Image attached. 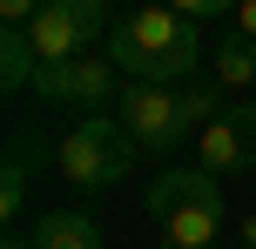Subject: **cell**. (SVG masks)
Segmentation results:
<instances>
[{"instance_id": "4", "label": "cell", "mask_w": 256, "mask_h": 249, "mask_svg": "<svg viewBox=\"0 0 256 249\" xmlns=\"http://www.w3.org/2000/svg\"><path fill=\"white\" fill-rule=\"evenodd\" d=\"M102 34H115L108 0H48V7L34 13V27H27L40 67H68V61H81V54H94Z\"/></svg>"}, {"instance_id": "1", "label": "cell", "mask_w": 256, "mask_h": 249, "mask_svg": "<svg viewBox=\"0 0 256 249\" xmlns=\"http://www.w3.org/2000/svg\"><path fill=\"white\" fill-rule=\"evenodd\" d=\"M102 54L128 81H148V88H189V81H202V27L182 7H135V13H122Z\"/></svg>"}, {"instance_id": "11", "label": "cell", "mask_w": 256, "mask_h": 249, "mask_svg": "<svg viewBox=\"0 0 256 249\" xmlns=\"http://www.w3.org/2000/svg\"><path fill=\"white\" fill-rule=\"evenodd\" d=\"M182 115H189V128H196V135H202L216 115H230V94H222V81H216V74L189 81V88H182Z\"/></svg>"}, {"instance_id": "6", "label": "cell", "mask_w": 256, "mask_h": 249, "mask_svg": "<svg viewBox=\"0 0 256 249\" xmlns=\"http://www.w3.org/2000/svg\"><path fill=\"white\" fill-rule=\"evenodd\" d=\"M34 94L48 108H81V121H88L94 108L122 101V67L108 61V54H81V61H68V67H40Z\"/></svg>"}, {"instance_id": "18", "label": "cell", "mask_w": 256, "mask_h": 249, "mask_svg": "<svg viewBox=\"0 0 256 249\" xmlns=\"http://www.w3.org/2000/svg\"><path fill=\"white\" fill-rule=\"evenodd\" d=\"M162 249H168V243H162Z\"/></svg>"}, {"instance_id": "7", "label": "cell", "mask_w": 256, "mask_h": 249, "mask_svg": "<svg viewBox=\"0 0 256 249\" xmlns=\"http://www.w3.org/2000/svg\"><path fill=\"white\" fill-rule=\"evenodd\" d=\"M196 148H202V169L216 175V182H230V175H256V128L236 115V101H230V115H216L202 135H196Z\"/></svg>"}, {"instance_id": "2", "label": "cell", "mask_w": 256, "mask_h": 249, "mask_svg": "<svg viewBox=\"0 0 256 249\" xmlns=\"http://www.w3.org/2000/svg\"><path fill=\"white\" fill-rule=\"evenodd\" d=\"M148 223L168 249H216L222 229V189L209 169H162L148 182Z\"/></svg>"}, {"instance_id": "8", "label": "cell", "mask_w": 256, "mask_h": 249, "mask_svg": "<svg viewBox=\"0 0 256 249\" xmlns=\"http://www.w3.org/2000/svg\"><path fill=\"white\" fill-rule=\"evenodd\" d=\"M34 249H108V236H102V223L88 209H40Z\"/></svg>"}, {"instance_id": "15", "label": "cell", "mask_w": 256, "mask_h": 249, "mask_svg": "<svg viewBox=\"0 0 256 249\" xmlns=\"http://www.w3.org/2000/svg\"><path fill=\"white\" fill-rule=\"evenodd\" d=\"M236 249H256V209L243 216V223H236Z\"/></svg>"}, {"instance_id": "9", "label": "cell", "mask_w": 256, "mask_h": 249, "mask_svg": "<svg viewBox=\"0 0 256 249\" xmlns=\"http://www.w3.org/2000/svg\"><path fill=\"white\" fill-rule=\"evenodd\" d=\"M209 74H216L222 88H256V40L230 27V34L209 47Z\"/></svg>"}, {"instance_id": "10", "label": "cell", "mask_w": 256, "mask_h": 249, "mask_svg": "<svg viewBox=\"0 0 256 249\" xmlns=\"http://www.w3.org/2000/svg\"><path fill=\"white\" fill-rule=\"evenodd\" d=\"M40 81V61H34V40H27V27H0V88L20 94Z\"/></svg>"}, {"instance_id": "5", "label": "cell", "mask_w": 256, "mask_h": 249, "mask_svg": "<svg viewBox=\"0 0 256 249\" xmlns=\"http://www.w3.org/2000/svg\"><path fill=\"white\" fill-rule=\"evenodd\" d=\"M115 121L128 128V142L142 155H176L189 142V115H182V88H148V81H128L122 101H115Z\"/></svg>"}, {"instance_id": "16", "label": "cell", "mask_w": 256, "mask_h": 249, "mask_svg": "<svg viewBox=\"0 0 256 249\" xmlns=\"http://www.w3.org/2000/svg\"><path fill=\"white\" fill-rule=\"evenodd\" d=\"M0 249H34V236H20V229H7V243Z\"/></svg>"}, {"instance_id": "14", "label": "cell", "mask_w": 256, "mask_h": 249, "mask_svg": "<svg viewBox=\"0 0 256 249\" xmlns=\"http://www.w3.org/2000/svg\"><path fill=\"white\" fill-rule=\"evenodd\" d=\"M236 34H250V40H256V0H243V7H236Z\"/></svg>"}, {"instance_id": "17", "label": "cell", "mask_w": 256, "mask_h": 249, "mask_svg": "<svg viewBox=\"0 0 256 249\" xmlns=\"http://www.w3.org/2000/svg\"><path fill=\"white\" fill-rule=\"evenodd\" d=\"M216 249H230V243H216Z\"/></svg>"}, {"instance_id": "13", "label": "cell", "mask_w": 256, "mask_h": 249, "mask_svg": "<svg viewBox=\"0 0 256 249\" xmlns=\"http://www.w3.org/2000/svg\"><path fill=\"white\" fill-rule=\"evenodd\" d=\"M20 209H27V169H20V162H7V169H0V216L14 223Z\"/></svg>"}, {"instance_id": "3", "label": "cell", "mask_w": 256, "mask_h": 249, "mask_svg": "<svg viewBox=\"0 0 256 249\" xmlns=\"http://www.w3.org/2000/svg\"><path fill=\"white\" fill-rule=\"evenodd\" d=\"M135 155H142V148L128 142V128L115 115H88V121H74V128L61 135L54 169H61L74 189H115L122 175L135 169Z\"/></svg>"}, {"instance_id": "12", "label": "cell", "mask_w": 256, "mask_h": 249, "mask_svg": "<svg viewBox=\"0 0 256 249\" xmlns=\"http://www.w3.org/2000/svg\"><path fill=\"white\" fill-rule=\"evenodd\" d=\"M48 155H61V142H48L40 128H20V135H14V148H7V162H20V169H40Z\"/></svg>"}]
</instances>
